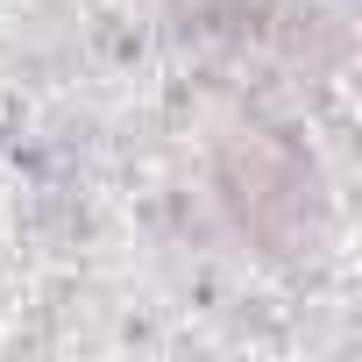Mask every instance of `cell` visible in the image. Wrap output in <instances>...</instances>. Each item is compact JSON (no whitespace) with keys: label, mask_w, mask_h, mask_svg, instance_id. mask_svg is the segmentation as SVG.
<instances>
[{"label":"cell","mask_w":362,"mask_h":362,"mask_svg":"<svg viewBox=\"0 0 362 362\" xmlns=\"http://www.w3.org/2000/svg\"><path fill=\"white\" fill-rule=\"evenodd\" d=\"M221 185H228L235 221H242L256 242H284V235L305 221V206H313V170H305L291 149H270V142L242 149V156L228 163Z\"/></svg>","instance_id":"1"}]
</instances>
